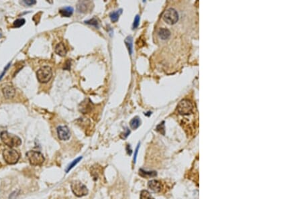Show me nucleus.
<instances>
[{
	"mask_svg": "<svg viewBox=\"0 0 302 199\" xmlns=\"http://www.w3.org/2000/svg\"><path fill=\"white\" fill-rule=\"evenodd\" d=\"M38 80L42 83H46L51 79L52 76V71L51 68L48 66H44L41 67L37 72Z\"/></svg>",
	"mask_w": 302,
	"mask_h": 199,
	"instance_id": "obj_3",
	"label": "nucleus"
},
{
	"mask_svg": "<svg viewBox=\"0 0 302 199\" xmlns=\"http://www.w3.org/2000/svg\"><path fill=\"white\" fill-rule=\"evenodd\" d=\"M67 52L66 47L62 42L58 44L55 47V52L60 56H65L67 54Z\"/></svg>",
	"mask_w": 302,
	"mask_h": 199,
	"instance_id": "obj_11",
	"label": "nucleus"
},
{
	"mask_svg": "<svg viewBox=\"0 0 302 199\" xmlns=\"http://www.w3.org/2000/svg\"><path fill=\"white\" fill-rule=\"evenodd\" d=\"M125 43L126 45L128 52H129V54L131 55L132 53V38L131 36H128L125 40Z\"/></svg>",
	"mask_w": 302,
	"mask_h": 199,
	"instance_id": "obj_16",
	"label": "nucleus"
},
{
	"mask_svg": "<svg viewBox=\"0 0 302 199\" xmlns=\"http://www.w3.org/2000/svg\"><path fill=\"white\" fill-rule=\"evenodd\" d=\"M1 139L5 144L10 148L18 147L22 144V140L18 136L11 134L7 132H1Z\"/></svg>",
	"mask_w": 302,
	"mask_h": 199,
	"instance_id": "obj_1",
	"label": "nucleus"
},
{
	"mask_svg": "<svg viewBox=\"0 0 302 199\" xmlns=\"http://www.w3.org/2000/svg\"><path fill=\"white\" fill-rule=\"evenodd\" d=\"M140 199H154V198L152 196V195L150 194L148 191L144 190L141 191Z\"/></svg>",
	"mask_w": 302,
	"mask_h": 199,
	"instance_id": "obj_18",
	"label": "nucleus"
},
{
	"mask_svg": "<svg viewBox=\"0 0 302 199\" xmlns=\"http://www.w3.org/2000/svg\"><path fill=\"white\" fill-rule=\"evenodd\" d=\"M81 159H82V157H79V158H77L76 159H75V160H73L71 162V163L69 165V166H68L66 170L67 173H68V172H69L70 171V170L73 168H74L76 166V165H77L79 163V162L81 161Z\"/></svg>",
	"mask_w": 302,
	"mask_h": 199,
	"instance_id": "obj_19",
	"label": "nucleus"
},
{
	"mask_svg": "<svg viewBox=\"0 0 302 199\" xmlns=\"http://www.w3.org/2000/svg\"><path fill=\"white\" fill-rule=\"evenodd\" d=\"M139 23H140V16H139L138 15H137L135 17L134 21L133 29H136V28H137L139 26Z\"/></svg>",
	"mask_w": 302,
	"mask_h": 199,
	"instance_id": "obj_21",
	"label": "nucleus"
},
{
	"mask_svg": "<svg viewBox=\"0 0 302 199\" xmlns=\"http://www.w3.org/2000/svg\"><path fill=\"white\" fill-rule=\"evenodd\" d=\"M162 18H163L165 22L170 25H173L177 22L179 20V14L175 9L169 8L164 13Z\"/></svg>",
	"mask_w": 302,
	"mask_h": 199,
	"instance_id": "obj_7",
	"label": "nucleus"
},
{
	"mask_svg": "<svg viewBox=\"0 0 302 199\" xmlns=\"http://www.w3.org/2000/svg\"><path fill=\"white\" fill-rule=\"evenodd\" d=\"M4 160L9 164H15L20 158V155L13 149H6L3 151Z\"/></svg>",
	"mask_w": 302,
	"mask_h": 199,
	"instance_id": "obj_5",
	"label": "nucleus"
},
{
	"mask_svg": "<svg viewBox=\"0 0 302 199\" xmlns=\"http://www.w3.org/2000/svg\"><path fill=\"white\" fill-rule=\"evenodd\" d=\"M140 124H141V121L140 118H139L138 117H134V118H133L132 120H131L130 122V127L132 128V129H136L137 128L140 126Z\"/></svg>",
	"mask_w": 302,
	"mask_h": 199,
	"instance_id": "obj_15",
	"label": "nucleus"
},
{
	"mask_svg": "<svg viewBox=\"0 0 302 199\" xmlns=\"http://www.w3.org/2000/svg\"><path fill=\"white\" fill-rule=\"evenodd\" d=\"M26 156L32 166H40L44 162V156L37 151H29L26 153Z\"/></svg>",
	"mask_w": 302,
	"mask_h": 199,
	"instance_id": "obj_4",
	"label": "nucleus"
},
{
	"mask_svg": "<svg viewBox=\"0 0 302 199\" xmlns=\"http://www.w3.org/2000/svg\"><path fill=\"white\" fill-rule=\"evenodd\" d=\"M162 130H163V132H165V125H164V121L162 123V124H161L160 125H159L157 127V131H158V132H159L160 133H162Z\"/></svg>",
	"mask_w": 302,
	"mask_h": 199,
	"instance_id": "obj_23",
	"label": "nucleus"
},
{
	"mask_svg": "<svg viewBox=\"0 0 302 199\" xmlns=\"http://www.w3.org/2000/svg\"><path fill=\"white\" fill-rule=\"evenodd\" d=\"M70 67H71V62H70V61H67L66 62V65H65V67H64V69H65L69 70L70 69Z\"/></svg>",
	"mask_w": 302,
	"mask_h": 199,
	"instance_id": "obj_29",
	"label": "nucleus"
},
{
	"mask_svg": "<svg viewBox=\"0 0 302 199\" xmlns=\"http://www.w3.org/2000/svg\"><path fill=\"white\" fill-rule=\"evenodd\" d=\"M10 64H7V67H6V68H5V69H4V72H3V73H2V74H1V77H0V80H1V78H2V77H4V74H5V72H6L7 71V69H8V68H9V67H10Z\"/></svg>",
	"mask_w": 302,
	"mask_h": 199,
	"instance_id": "obj_28",
	"label": "nucleus"
},
{
	"mask_svg": "<svg viewBox=\"0 0 302 199\" xmlns=\"http://www.w3.org/2000/svg\"><path fill=\"white\" fill-rule=\"evenodd\" d=\"M73 192L78 197H82L88 194V189L85 184L79 180H74L71 184Z\"/></svg>",
	"mask_w": 302,
	"mask_h": 199,
	"instance_id": "obj_2",
	"label": "nucleus"
},
{
	"mask_svg": "<svg viewBox=\"0 0 302 199\" xmlns=\"http://www.w3.org/2000/svg\"><path fill=\"white\" fill-rule=\"evenodd\" d=\"M25 23L24 19H18L14 22V26L15 28H20Z\"/></svg>",
	"mask_w": 302,
	"mask_h": 199,
	"instance_id": "obj_20",
	"label": "nucleus"
},
{
	"mask_svg": "<svg viewBox=\"0 0 302 199\" xmlns=\"http://www.w3.org/2000/svg\"><path fill=\"white\" fill-rule=\"evenodd\" d=\"M0 37H1V34H0Z\"/></svg>",
	"mask_w": 302,
	"mask_h": 199,
	"instance_id": "obj_30",
	"label": "nucleus"
},
{
	"mask_svg": "<svg viewBox=\"0 0 302 199\" xmlns=\"http://www.w3.org/2000/svg\"><path fill=\"white\" fill-rule=\"evenodd\" d=\"M130 131L128 129V128H126V132L123 133L124 135H123V136H121V138H122V139H126L128 137V135L130 134Z\"/></svg>",
	"mask_w": 302,
	"mask_h": 199,
	"instance_id": "obj_25",
	"label": "nucleus"
},
{
	"mask_svg": "<svg viewBox=\"0 0 302 199\" xmlns=\"http://www.w3.org/2000/svg\"><path fill=\"white\" fill-rule=\"evenodd\" d=\"M126 150H127V152H128V154L129 156H130L131 154H132V149H131L130 145H127V147H126Z\"/></svg>",
	"mask_w": 302,
	"mask_h": 199,
	"instance_id": "obj_27",
	"label": "nucleus"
},
{
	"mask_svg": "<svg viewBox=\"0 0 302 199\" xmlns=\"http://www.w3.org/2000/svg\"><path fill=\"white\" fill-rule=\"evenodd\" d=\"M3 93L5 96V97L7 99H10L12 98L15 95V89L14 88L12 87V86H6L3 88Z\"/></svg>",
	"mask_w": 302,
	"mask_h": 199,
	"instance_id": "obj_10",
	"label": "nucleus"
},
{
	"mask_svg": "<svg viewBox=\"0 0 302 199\" xmlns=\"http://www.w3.org/2000/svg\"><path fill=\"white\" fill-rule=\"evenodd\" d=\"M58 137L60 140L66 141L71 137L70 131L67 126H59L57 128Z\"/></svg>",
	"mask_w": 302,
	"mask_h": 199,
	"instance_id": "obj_8",
	"label": "nucleus"
},
{
	"mask_svg": "<svg viewBox=\"0 0 302 199\" xmlns=\"http://www.w3.org/2000/svg\"><path fill=\"white\" fill-rule=\"evenodd\" d=\"M24 2L26 5H28V6H32V5H34L36 3L35 0H28V1H26H26H24Z\"/></svg>",
	"mask_w": 302,
	"mask_h": 199,
	"instance_id": "obj_26",
	"label": "nucleus"
},
{
	"mask_svg": "<svg viewBox=\"0 0 302 199\" xmlns=\"http://www.w3.org/2000/svg\"><path fill=\"white\" fill-rule=\"evenodd\" d=\"M157 172H150V171H146L143 169H140L139 170V175L143 178H146V179H148V178H152L154 177L157 176Z\"/></svg>",
	"mask_w": 302,
	"mask_h": 199,
	"instance_id": "obj_12",
	"label": "nucleus"
},
{
	"mask_svg": "<svg viewBox=\"0 0 302 199\" xmlns=\"http://www.w3.org/2000/svg\"><path fill=\"white\" fill-rule=\"evenodd\" d=\"M193 109V104L190 101L187 100V99H183L177 105L178 112L183 116L190 114L191 113H192Z\"/></svg>",
	"mask_w": 302,
	"mask_h": 199,
	"instance_id": "obj_6",
	"label": "nucleus"
},
{
	"mask_svg": "<svg viewBox=\"0 0 302 199\" xmlns=\"http://www.w3.org/2000/svg\"><path fill=\"white\" fill-rule=\"evenodd\" d=\"M159 36L162 40H167L170 36V31L166 28H161L159 31Z\"/></svg>",
	"mask_w": 302,
	"mask_h": 199,
	"instance_id": "obj_14",
	"label": "nucleus"
},
{
	"mask_svg": "<svg viewBox=\"0 0 302 199\" xmlns=\"http://www.w3.org/2000/svg\"><path fill=\"white\" fill-rule=\"evenodd\" d=\"M122 10H120L119 11L114 12L110 14V19H111L112 22H116L118 20V18H119L120 15L122 14Z\"/></svg>",
	"mask_w": 302,
	"mask_h": 199,
	"instance_id": "obj_17",
	"label": "nucleus"
},
{
	"mask_svg": "<svg viewBox=\"0 0 302 199\" xmlns=\"http://www.w3.org/2000/svg\"><path fill=\"white\" fill-rule=\"evenodd\" d=\"M59 13L63 17H70L73 13V8L71 7H66L60 9Z\"/></svg>",
	"mask_w": 302,
	"mask_h": 199,
	"instance_id": "obj_13",
	"label": "nucleus"
},
{
	"mask_svg": "<svg viewBox=\"0 0 302 199\" xmlns=\"http://www.w3.org/2000/svg\"><path fill=\"white\" fill-rule=\"evenodd\" d=\"M139 147H140V143H138L137 147H136V150H135V153H134V163H136V158H137V155H138V150H139Z\"/></svg>",
	"mask_w": 302,
	"mask_h": 199,
	"instance_id": "obj_24",
	"label": "nucleus"
},
{
	"mask_svg": "<svg viewBox=\"0 0 302 199\" xmlns=\"http://www.w3.org/2000/svg\"><path fill=\"white\" fill-rule=\"evenodd\" d=\"M148 187L149 188L155 192H159L161 190V183L159 180H152L148 183Z\"/></svg>",
	"mask_w": 302,
	"mask_h": 199,
	"instance_id": "obj_9",
	"label": "nucleus"
},
{
	"mask_svg": "<svg viewBox=\"0 0 302 199\" xmlns=\"http://www.w3.org/2000/svg\"><path fill=\"white\" fill-rule=\"evenodd\" d=\"M85 23H87V24L93 25V26H95L96 27H98V20H96L95 18H93V19H91L90 20H88V21H85Z\"/></svg>",
	"mask_w": 302,
	"mask_h": 199,
	"instance_id": "obj_22",
	"label": "nucleus"
}]
</instances>
